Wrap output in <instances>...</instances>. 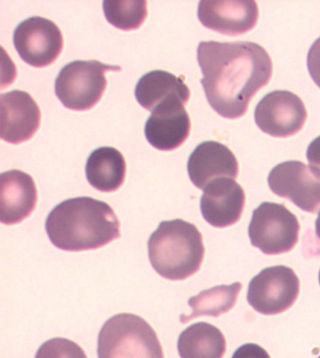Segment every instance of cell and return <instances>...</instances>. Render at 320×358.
<instances>
[{"label":"cell","mask_w":320,"mask_h":358,"mask_svg":"<svg viewBox=\"0 0 320 358\" xmlns=\"http://www.w3.org/2000/svg\"><path fill=\"white\" fill-rule=\"evenodd\" d=\"M197 62L209 106L228 120L244 117L253 96L272 76L270 55L251 41H201Z\"/></svg>","instance_id":"obj_1"},{"label":"cell","mask_w":320,"mask_h":358,"mask_svg":"<svg viewBox=\"0 0 320 358\" xmlns=\"http://www.w3.org/2000/svg\"><path fill=\"white\" fill-rule=\"evenodd\" d=\"M51 243L65 252H83L106 246L120 238V223L111 206L83 196L63 201L46 222Z\"/></svg>","instance_id":"obj_2"},{"label":"cell","mask_w":320,"mask_h":358,"mask_svg":"<svg viewBox=\"0 0 320 358\" xmlns=\"http://www.w3.org/2000/svg\"><path fill=\"white\" fill-rule=\"evenodd\" d=\"M154 271L170 280H183L200 271L205 256L202 235L193 223L176 219L160 222L148 241Z\"/></svg>","instance_id":"obj_3"},{"label":"cell","mask_w":320,"mask_h":358,"mask_svg":"<svg viewBox=\"0 0 320 358\" xmlns=\"http://www.w3.org/2000/svg\"><path fill=\"white\" fill-rule=\"evenodd\" d=\"M98 358H165L155 330L139 315L120 313L104 324Z\"/></svg>","instance_id":"obj_4"},{"label":"cell","mask_w":320,"mask_h":358,"mask_svg":"<svg viewBox=\"0 0 320 358\" xmlns=\"http://www.w3.org/2000/svg\"><path fill=\"white\" fill-rule=\"evenodd\" d=\"M120 66L97 60H76L60 70L55 82V93L66 108L88 111L101 101L107 85V71H120Z\"/></svg>","instance_id":"obj_5"},{"label":"cell","mask_w":320,"mask_h":358,"mask_svg":"<svg viewBox=\"0 0 320 358\" xmlns=\"http://www.w3.org/2000/svg\"><path fill=\"white\" fill-rule=\"evenodd\" d=\"M296 215L281 203L264 202L253 212L248 233L251 243L267 255L291 252L299 241Z\"/></svg>","instance_id":"obj_6"},{"label":"cell","mask_w":320,"mask_h":358,"mask_svg":"<svg viewBox=\"0 0 320 358\" xmlns=\"http://www.w3.org/2000/svg\"><path fill=\"white\" fill-rule=\"evenodd\" d=\"M300 294V280L293 269L286 266L267 267L253 277L248 287L251 307L265 315L288 310Z\"/></svg>","instance_id":"obj_7"},{"label":"cell","mask_w":320,"mask_h":358,"mask_svg":"<svg viewBox=\"0 0 320 358\" xmlns=\"http://www.w3.org/2000/svg\"><path fill=\"white\" fill-rule=\"evenodd\" d=\"M270 191L291 200L302 210L314 214L320 208V170L300 161L277 165L267 176Z\"/></svg>","instance_id":"obj_8"},{"label":"cell","mask_w":320,"mask_h":358,"mask_svg":"<svg viewBox=\"0 0 320 358\" xmlns=\"http://www.w3.org/2000/svg\"><path fill=\"white\" fill-rule=\"evenodd\" d=\"M19 57L34 68L53 64L60 56L64 40L60 27L49 19L33 16L21 22L13 32Z\"/></svg>","instance_id":"obj_9"},{"label":"cell","mask_w":320,"mask_h":358,"mask_svg":"<svg viewBox=\"0 0 320 358\" xmlns=\"http://www.w3.org/2000/svg\"><path fill=\"white\" fill-rule=\"evenodd\" d=\"M307 112L302 99L288 90H274L259 101L255 121L265 134L277 138L297 134L305 126Z\"/></svg>","instance_id":"obj_10"},{"label":"cell","mask_w":320,"mask_h":358,"mask_svg":"<svg viewBox=\"0 0 320 358\" xmlns=\"http://www.w3.org/2000/svg\"><path fill=\"white\" fill-rule=\"evenodd\" d=\"M40 107L32 95L13 90L0 95V136L9 144L19 145L32 139L40 128Z\"/></svg>","instance_id":"obj_11"},{"label":"cell","mask_w":320,"mask_h":358,"mask_svg":"<svg viewBox=\"0 0 320 358\" xmlns=\"http://www.w3.org/2000/svg\"><path fill=\"white\" fill-rule=\"evenodd\" d=\"M200 23L212 31L226 36H239L251 31L258 23L259 10L256 1H200Z\"/></svg>","instance_id":"obj_12"},{"label":"cell","mask_w":320,"mask_h":358,"mask_svg":"<svg viewBox=\"0 0 320 358\" xmlns=\"http://www.w3.org/2000/svg\"><path fill=\"white\" fill-rule=\"evenodd\" d=\"M245 206V192L234 179H214L204 189L201 213L211 227L225 228L238 222Z\"/></svg>","instance_id":"obj_13"},{"label":"cell","mask_w":320,"mask_h":358,"mask_svg":"<svg viewBox=\"0 0 320 358\" xmlns=\"http://www.w3.org/2000/svg\"><path fill=\"white\" fill-rule=\"evenodd\" d=\"M187 170L197 188H206L214 179H235L239 175V162L232 151L219 142L201 143L189 157Z\"/></svg>","instance_id":"obj_14"},{"label":"cell","mask_w":320,"mask_h":358,"mask_svg":"<svg viewBox=\"0 0 320 358\" xmlns=\"http://www.w3.org/2000/svg\"><path fill=\"white\" fill-rule=\"evenodd\" d=\"M38 200L34 179L20 170H11L0 176V222L18 224L32 215Z\"/></svg>","instance_id":"obj_15"},{"label":"cell","mask_w":320,"mask_h":358,"mask_svg":"<svg viewBox=\"0 0 320 358\" xmlns=\"http://www.w3.org/2000/svg\"><path fill=\"white\" fill-rule=\"evenodd\" d=\"M134 95L143 108L153 112L160 107L186 106L191 92L184 83V77L155 70L144 74L139 79L135 87Z\"/></svg>","instance_id":"obj_16"},{"label":"cell","mask_w":320,"mask_h":358,"mask_svg":"<svg viewBox=\"0 0 320 358\" xmlns=\"http://www.w3.org/2000/svg\"><path fill=\"white\" fill-rule=\"evenodd\" d=\"M191 120L186 106L160 107L151 112L145 125V136L160 151H173L188 139Z\"/></svg>","instance_id":"obj_17"},{"label":"cell","mask_w":320,"mask_h":358,"mask_svg":"<svg viewBox=\"0 0 320 358\" xmlns=\"http://www.w3.org/2000/svg\"><path fill=\"white\" fill-rule=\"evenodd\" d=\"M85 176L88 183L98 191H118L126 176V162L123 153L111 147L92 151L85 164Z\"/></svg>","instance_id":"obj_18"},{"label":"cell","mask_w":320,"mask_h":358,"mask_svg":"<svg viewBox=\"0 0 320 358\" xmlns=\"http://www.w3.org/2000/svg\"><path fill=\"white\" fill-rule=\"evenodd\" d=\"M178 351L181 358H223L226 351L225 338L216 327L200 322L181 333Z\"/></svg>","instance_id":"obj_19"},{"label":"cell","mask_w":320,"mask_h":358,"mask_svg":"<svg viewBox=\"0 0 320 358\" xmlns=\"http://www.w3.org/2000/svg\"><path fill=\"white\" fill-rule=\"evenodd\" d=\"M242 288L241 282H234L230 285L215 286L192 296L188 301L192 313L190 315H182L181 323H188L192 319L201 316L219 317L228 313L235 306Z\"/></svg>","instance_id":"obj_20"},{"label":"cell","mask_w":320,"mask_h":358,"mask_svg":"<svg viewBox=\"0 0 320 358\" xmlns=\"http://www.w3.org/2000/svg\"><path fill=\"white\" fill-rule=\"evenodd\" d=\"M147 1L106 0L103 2L104 16L116 29L131 31L139 29L148 16Z\"/></svg>","instance_id":"obj_21"},{"label":"cell","mask_w":320,"mask_h":358,"mask_svg":"<svg viewBox=\"0 0 320 358\" xmlns=\"http://www.w3.org/2000/svg\"><path fill=\"white\" fill-rule=\"evenodd\" d=\"M35 358H88L84 350L74 341L55 338L41 344Z\"/></svg>","instance_id":"obj_22"},{"label":"cell","mask_w":320,"mask_h":358,"mask_svg":"<svg viewBox=\"0 0 320 358\" xmlns=\"http://www.w3.org/2000/svg\"><path fill=\"white\" fill-rule=\"evenodd\" d=\"M307 68L312 79L320 88V37L312 44L309 49Z\"/></svg>","instance_id":"obj_23"},{"label":"cell","mask_w":320,"mask_h":358,"mask_svg":"<svg viewBox=\"0 0 320 358\" xmlns=\"http://www.w3.org/2000/svg\"><path fill=\"white\" fill-rule=\"evenodd\" d=\"M231 358H270V355L258 344L246 343L234 352Z\"/></svg>","instance_id":"obj_24"},{"label":"cell","mask_w":320,"mask_h":358,"mask_svg":"<svg viewBox=\"0 0 320 358\" xmlns=\"http://www.w3.org/2000/svg\"><path fill=\"white\" fill-rule=\"evenodd\" d=\"M306 158L311 166L320 170V136L314 139L308 145Z\"/></svg>","instance_id":"obj_25"},{"label":"cell","mask_w":320,"mask_h":358,"mask_svg":"<svg viewBox=\"0 0 320 358\" xmlns=\"http://www.w3.org/2000/svg\"><path fill=\"white\" fill-rule=\"evenodd\" d=\"M316 234L317 238H319L320 241V211L319 215H317L316 220Z\"/></svg>","instance_id":"obj_26"},{"label":"cell","mask_w":320,"mask_h":358,"mask_svg":"<svg viewBox=\"0 0 320 358\" xmlns=\"http://www.w3.org/2000/svg\"><path fill=\"white\" fill-rule=\"evenodd\" d=\"M319 285H320V271H319Z\"/></svg>","instance_id":"obj_27"},{"label":"cell","mask_w":320,"mask_h":358,"mask_svg":"<svg viewBox=\"0 0 320 358\" xmlns=\"http://www.w3.org/2000/svg\"><path fill=\"white\" fill-rule=\"evenodd\" d=\"M319 358H320V357Z\"/></svg>","instance_id":"obj_28"}]
</instances>
